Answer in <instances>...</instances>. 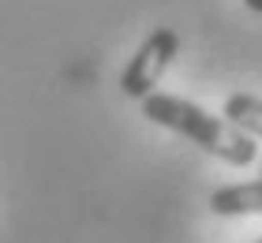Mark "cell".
I'll use <instances>...</instances> for the list:
<instances>
[{
    "instance_id": "3",
    "label": "cell",
    "mask_w": 262,
    "mask_h": 243,
    "mask_svg": "<svg viewBox=\"0 0 262 243\" xmlns=\"http://www.w3.org/2000/svg\"><path fill=\"white\" fill-rule=\"evenodd\" d=\"M210 210L217 217H251L262 213V176L247 184H229L210 194Z\"/></svg>"
},
{
    "instance_id": "7",
    "label": "cell",
    "mask_w": 262,
    "mask_h": 243,
    "mask_svg": "<svg viewBox=\"0 0 262 243\" xmlns=\"http://www.w3.org/2000/svg\"><path fill=\"white\" fill-rule=\"evenodd\" d=\"M258 243H262V239H258Z\"/></svg>"
},
{
    "instance_id": "5",
    "label": "cell",
    "mask_w": 262,
    "mask_h": 243,
    "mask_svg": "<svg viewBox=\"0 0 262 243\" xmlns=\"http://www.w3.org/2000/svg\"><path fill=\"white\" fill-rule=\"evenodd\" d=\"M247 11H255V15H262V0H244Z\"/></svg>"
},
{
    "instance_id": "1",
    "label": "cell",
    "mask_w": 262,
    "mask_h": 243,
    "mask_svg": "<svg viewBox=\"0 0 262 243\" xmlns=\"http://www.w3.org/2000/svg\"><path fill=\"white\" fill-rule=\"evenodd\" d=\"M142 116L158 127H169L176 135L191 139L195 146H202L206 153L221 157L225 165H255L258 161V146L251 135H244L240 127H232L229 120L221 116H210L202 105L187 101V97H176V94H161L154 90L142 97Z\"/></svg>"
},
{
    "instance_id": "6",
    "label": "cell",
    "mask_w": 262,
    "mask_h": 243,
    "mask_svg": "<svg viewBox=\"0 0 262 243\" xmlns=\"http://www.w3.org/2000/svg\"><path fill=\"white\" fill-rule=\"evenodd\" d=\"M258 176H262V168H258Z\"/></svg>"
},
{
    "instance_id": "4",
    "label": "cell",
    "mask_w": 262,
    "mask_h": 243,
    "mask_svg": "<svg viewBox=\"0 0 262 243\" xmlns=\"http://www.w3.org/2000/svg\"><path fill=\"white\" fill-rule=\"evenodd\" d=\"M225 120L232 127H240L244 135L251 139H262V97L255 94H232L225 101Z\"/></svg>"
},
{
    "instance_id": "2",
    "label": "cell",
    "mask_w": 262,
    "mask_h": 243,
    "mask_svg": "<svg viewBox=\"0 0 262 243\" xmlns=\"http://www.w3.org/2000/svg\"><path fill=\"white\" fill-rule=\"evenodd\" d=\"M176 53H180L176 30H169V27L150 30L146 38H142V45L135 49V56L127 60V68L120 71V94L131 97V101H142L146 94H154L161 75L172 68Z\"/></svg>"
}]
</instances>
